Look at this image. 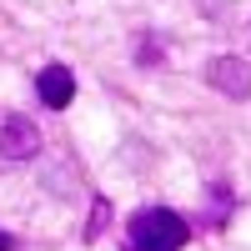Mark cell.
I'll return each mask as SVG.
<instances>
[{
	"label": "cell",
	"instance_id": "cell-1",
	"mask_svg": "<svg viewBox=\"0 0 251 251\" xmlns=\"http://www.w3.org/2000/svg\"><path fill=\"white\" fill-rule=\"evenodd\" d=\"M191 241V221L171 206H141L131 216V251H181Z\"/></svg>",
	"mask_w": 251,
	"mask_h": 251
},
{
	"label": "cell",
	"instance_id": "cell-2",
	"mask_svg": "<svg viewBox=\"0 0 251 251\" xmlns=\"http://www.w3.org/2000/svg\"><path fill=\"white\" fill-rule=\"evenodd\" d=\"M206 80H211V91H221L226 100H246L251 96V60H241V55H211V60H206Z\"/></svg>",
	"mask_w": 251,
	"mask_h": 251
},
{
	"label": "cell",
	"instance_id": "cell-3",
	"mask_svg": "<svg viewBox=\"0 0 251 251\" xmlns=\"http://www.w3.org/2000/svg\"><path fill=\"white\" fill-rule=\"evenodd\" d=\"M40 151V131L30 116H5L0 121V161H30Z\"/></svg>",
	"mask_w": 251,
	"mask_h": 251
},
{
	"label": "cell",
	"instance_id": "cell-4",
	"mask_svg": "<svg viewBox=\"0 0 251 251\" xmlns=\"http://www.w3.org/2000/svg\"><path fill=\"white\" fill-rule=\"evenodd\" d=\"M35 96L46 100L50 111H66L75 100V75L60 66V60H50V66H40V75H35Z\"/></svg>",
	"mask_w": 251,
	"mask_h": 251
},
{
	"label": "cell",
	"instance_id": "cell-5",
	"mask_svg": "<svg viewBox=\"0 0 251 251\" xmlns=\"http://www.w3.org/2000/svg\"><path fill=\"white\" fill-rule=\"evenodd\" d=\"M231 206H236L231 186H226V181H211V216H206V226H211V231H221L226 216H231Z\"/></svg>",
	"mask_w": 251,
	"mask_h": 251
},
{
	"label": "cell",
	"instance_id": "cell-6",
	"mask_svg": "<svg viewBox=\"0 0 251 251\" xmlns=\"http://www.w3.org/2000/svg\"><path fill=\"white\" fill-rule=\"evenodd\" d=\"M106 226H111V201H106V196H96V201H91V221H86V241H96Z\"/></svg>",
	"mask_w": 251,
	"mask_h": 251
},
{
	"label": "cell",
	"instance_id": "cell-7",
	"mask_svg": "<svg viewBox=\"0 0 251 251\" xmlns=\"http://www.w3.org/2000/svg\"><path fill=\"white\" fill-rule=\"evenodd\" d=\"M141 66H161V40H141Z\"/></svg>",
	"mask_w": 251,
	"mask_h": 251
},
{
	"label": "cell",
	"instance_id": "cell-8",
	"mask_svg": "<svg viewBox=\"0 0 251 251\" xmlns=\"http://www.w3.org/2000/svg\"><path fill=\"white\" fill-rule=\"evenodd\" d=\"M0 251H15V236L10 231H0Z\"/></svg>",
	"mask_w": 251,
	"mask_h": 251
}]
</instances>
